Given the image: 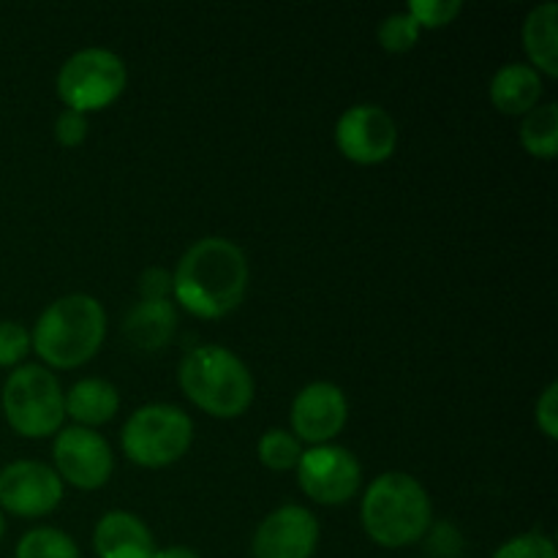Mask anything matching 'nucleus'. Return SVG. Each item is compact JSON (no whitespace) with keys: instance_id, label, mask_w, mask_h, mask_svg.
<instances>
[{"instance_id":"c756f323","label":"nucleus","mask_w":558,"mask_h":558,"mask_svg":"<svg viewBox=\"0 0 558 558\" xmlns=\"http://www.w3.org/2000/svg\"><path fill=\"white\" fill-rule=\"evenodd\" d=\"M0 537H3V510H0Z\"/></svg>"},{"instance_id":"cd10ccee","label":"nucleus","mask_w":558,"mask_h":558,"mask_svg":"<svg viewBox=\"0 0 558 558\" xmlns=\"http://www.w3.org/2000/svg\"><path fill=\"white\" fill-rule=\"evenodd\" d=\"M172 292V276L161 267H150V270L142 272L140 278V294L142 300H167V294Z\"/></svg>"},{"instance_id":"6e6552de","label":"nucleus","mask_w":558,"mask_h":558,"mask_svg":"<svg viewBox=\"0 0 558 558\" xmlns=\"http://www.w3.org/2000/svg\"><path fill=\"white\" fill-rule=\"evenodd\" d=\"M360 461L338 445L311 447L300 456L298 483L308 499L319 501L325 507L347 505L360 490Z\"/></svg>"},{"instance_id":"39448f33","label":"nucleus","mask_w":558,"mask_h":558,"mask_svg":"<svg viewBox=\"0 0 558 558\" xmlns=\"http://www.w3.org/2000/svg\"><path fill=\"white\" fill-rule=\"evenodd\" d=\"M5 423L25 439L52 436L65 420V392L58 376L41 365H22L3 385Z\"/></svg>"},{"instance_id":"a878e982","label":"nucleus","mask_w":558,"mask_h":558,"mask_svg":"<svg viewBox=\"0 0 558 558\" xmlns=\"http://www.w3.org/2000/svg\"><path fill=\"white\" fill-rule=\"evenodd\" d=\"M54 140H58L63 147L82 145V142L87 140V118H85V114L71 112V109L60 112L58 120H54Z\"/></svg>"},{"instance_id":"2eb2a0df","label":"nucleus","mask_w":558,"mask_h":558,"mask_svg":"<svg viewBox=\"0 0 558 558\" xmlns=\"http://www.w3.org/2000/svg\"><path fill=\"white\" fill-rule=\"evenodd\" d=\"M125 338L142 352H158L172 341L178 330V314L169 300H140L125 316Z\"/></svg>"},{"instance_id":"0eeeda50","label":"nucleus","mask_w":558,"mask_h":558,"mask_svg":"<svg viewBox=\"0 0 558 558\" xmlns=\"http://www.w3.org/2000/svg\"><path fill=\"white\" fill-rule=\"evenodd\" d=\"M129 82L125 63L114 52L87 47L71 54L58 71V96L71 112H96L118 101Z\"/></svg>"},{"instance_id":"393cba45","label":"nucleus","mask_w":558,"mask_h":558,"mask_svg":"<svg viewBox=\"0 0 558 558\" xmlns=\"http://www.w3.org/2000/svg\"><path fill=\"white\" fill-rule=\"evenodd\" d=\"M31 352V332L20 322H0V368H14Z\"/></svg>"},{"instance_id":"9d476101","label":"nucleus","mask_w":558,"mask_h":558,"mask_svg":"<svg viewBox=\"0 0 558 558\" xmlns=\"http://www.w3.org/2000/svg\"><path fill=\"white\" fill-rule=\"evenodd\" d=\"M52 456L58 477L80 490H96L112 477V450L107 439L90 428L74 425V428L60 430Z\"/></svg>"},{"instance_id":"f3484780","label":"nucleus","mask_w":558,"mask_h":558,"mask_svg":"<svg viewBox=\"0 0 558 558\" xmlns=\"http://www.w3.org/2000/svg\"><path fill=\"white\" fill-rule=\"evenodd\" d=\"M120 396L118 387L107 379H82L65 392V414L76 420L80 428H96L109 423L118 414Z\"/></svg>"},{"instance_id":"b1692460","label":"nucleus","mask_w":558,"mask_h":558,"mask_svg":"<svg viewBox=\"0 0 558 558\" xmlns=\"http://www.w3.org/2000/svg\"><path fill=\"white\" fill-rule=\"evenodd\" d=\"M494 558H558V554L554 539L545 537L543 532H529L507 539Z\"/></svg>"},{"instance_id":"bb28decb","label":"nucleus","mask_w":558,"mask_h":558,"mask_svg":"<svg viewBox=\"0 0 558 558\" xmlns=\"http://www.w3.org/2000/svg\"><path fill=\"white\" fill-rule=\"evenodd\" d=\"M534 414H537L539 430H543L548 439H556L558 436V385L556 381H550V385L545 387V392L537 401V412Z\"/></svg>"},{"instance_id":"9b49d317","label":"nucleus","mask_w":558,"mask_h":558,"mask_svg":"<svg viewBox=\"0 0 558 558\" xmlns=\"http://www.w3.org/2000/svg\"><path fill=\"white\" fill-rule=\"evenodd\" d=\"M63 499V480L38 461H14L0 472V510L20 518H41Z\"/></svg>"},{"instance_id":"6ab92c4d","label":"nucleus","mask_w":558,"mask_h":558,"mask_svg":"<svg viewBox=\"0 0 558 558\" xmlns=\"http://www.w3.org/2000/svg\"><path fill=\"white\" fill-rule=\"evenodd\" d=\"M521 142L534 158H556L558 153V107L554 101L537 104L521 123Z\"/></svg>"},{"instance_id":"dca6fc26","label":"nucleus","mask_w":558,"mask_h":558,"mask_svg":"<svg viewBox=\"0 0 558 558\" xmlns=\"http://www.w3.org/2000/svg\"><path fill=\"white\" fill-rule=\"evenodd\" d=\"M543 98V80L526 63H507L490 80V101L505 114H526Z\"/></svg>"},{"instance_id":"f8f14e48","label":"nucleus","mask_w":558,"mask_h":558,"mask_svg":"<svg viewBox=\"0 0 558 558\" xmlns=\"http://www.w3.org/2000/svg\"><path fill=\"white\" fill-rule=\"evenodd\" d=\"M319 545V523L314 512L283 505L259 523L251 545L254 558H311Z\"/></svg>"},{"instance_id":"4468645a","label":"nucleus","mask_w":558,"mask_h":558,"mask_svg":"<svg viewBox=\"0 0 558 558\" xmlns=\"http://www.w3.org/2000/svg\"><path fill=\"white\" fill-rule=\"evenodd\" d=\"M93 548L98 558H153L158 550L145 521L123 510L107 512L96 523Z\"/></svg>"},{"instance_id":"a211bd4d","label":"nucleus","mask_w":558,"mask_h":558,"mask_svg":"<svg viewBox=\"0 0 558 558\" xmlns=\"http://www.w3.org/2000/svg\"><path fill=\"white\" fill-rule=\"evenodd\" d=\"M556 20H558V5L550 3L537 5L532 9V14L523 22V47H526L529 60H532V69L543 71L548 76H558V33H556Z\"/></svg>"},{"instance_id":"f257e3e1","label":"nucleus","mask_w":558,"mask_h":558,"mask_svg":"<svg viewBox=\"0 0 558 558\" xmlns=\"http://www.w3.org/2000/svg\"><path fill=\"white\" fill-rule=\"evenodd\" d=\"M248 289V262L227 238H202L180 256L172 292L189 314L221 319L232 314Z\"/></svg>"},{"instance_id":"423d86ee","label":"nucleus","mask_w":558,"mask_h":558,"mask_svg":"<svg viewBox=\"0 0 558 558\" xmlns=\"http://www.w3.org/2000/svg\"><path fill=\"white\" fill-rule=\"evenodd\" d=\"M123 452L131 463L145 469H163L178 463L194 441V423L189 414L169 403L142 407L125 420Z\"/></svg>"},{"instance_id":"4be33fe9","label":"nucleus","mask_w":558,"mask_h":558,"mask_svg":"<svg viewBox=\"0 0 558 558\" xmlns=\"http://www.w3.org/2000/svg\"><path fill=\"white\" fill-rule=\"evenodd\" d=\"M420 33H423V27L414 22V16L407 11H398V14L381 20L379 44L387 52H409L420 41Z\"/></svg>"},{"instance_id":"ddd939ff","label":"nucleus","mask_w":558,"mask_h":558,"mask_svg":"<svg viewBox=\"0 0 558 558\" xmlns=\"http://www.w3.org/2000/svg\"><path fill=\"white\" fill-rule=\"evenodd\" d=\"M347 396L332 381H314V385L303 387L292 401V414H289L292 434L298 436V441H308L314 447L336 439L347 425Z\"/></svg>"},{"instance_id":"7ed1b4c3","label":"nucleus","mask_w":558,"mask_h":558,"mask_svg":"<svg viewBox=\"0 0 558 558\" xmlns=\"http://www.w3.org/2000/svg\"><path fill=\"white\" fill-rule=\"evenodd\" d=\"M363 529L381 548H407L428 534L430 510L428 490L403 472L379 474L363 496Z\"/></svg>"},{"instance_id":"1a4fd4ad","label":"nucleus","mask_w":558,"mask_h":558,"mask_svg":"<svg viewBox=\"0 0 558 558\" xmlns=\"http://www.w3.org/2000/svg\"><path fill=\"white\" fill-rule=\"evenodd\" d=\"M336 145L349 161L363 167L387 161L398 145L396 120L376 104H354L338 118Z\"/></svg>"},{"instance_id":"c85d7f7f","label":"nucleus","mask_w":558,"mask_h":558,"mask_svg":"<svg viewBox=\"0 0 558 558\" xmlns=\"http://www.w3.org/2000/svg\"><path fill=\"white\" fill-rule=\"evenodd\" d=\"M153 558H199V554L191 548H183V545H169V548L156 550V556Z\"/></svg>"},{"instance_id":"f03ea898","label":"nucleus","mask_w":558,"mask_h":558,"mask_svg":"<svg viewBox=\"0 0 558 558\" xmlns=\"http://www.w3.org/2000/svg\"><path fill=\"white\" fill-rule=\"evenodd\" d=\"M107 338L104 305L90 294H65L47 305L31 332V349L52 368H76L96 357Z\"/></svg>"},{"instance_id":"aec40b11","label":"nucleus","mask_w":558,"mask_h":558,"mask_svg":"<svg viewBox=\"0 0 558 558\" xmlns=\"http://www.w3.org/2000/svg\"><path fill=\"white\" fill-rule=\"evenodd\" d=\"M16 558H82L74 539L60 529H33L16 545Z\"/></svg>"},{"instance_id":"20e7f679","label":"nucleus","mask_w":558,"mask_h":558,"mask_svg":"<svg viewBox=\"0 0 558 558\" xmlns=\"http://www.w3.org/2000/svg\"><path fill=\"white\" fill-rule=\"evenodd\" d=\"M180 387L202 412L218 420L240 417L254 401V376L243 360L218 343L191 349L180 363Z\"/></svg>"},{"instance_id":"412c9836","label":"nucleus","mask_w":558,"mask_h":558,"mask_svg":"<svg viewBox=\"0 0 558 558\" xmlns=\"http://www.w3.org/2000/svg\"><path fill=\"white\" fill-rule=\"evenodd\" d=\"M300 456H303V447H300L298 436H294L292 430L272 428L259 439V461L265 463L267 469H272V472L298 469Z\"/></svg>"},{"instance_id":"5701e85b","label":"nucleus","mask_w":558,"mask_h":558,"mask_svg":"<svg viewBox=\"0 0 558 558\" xmlns=\"http://www.w3.org/2000/svg\"><path fill=\"white\" fill-rule=\"evenodd\" d=\"M461 11V0H412L407 5V14H412L420 27H445L456 22Z\"/></svg>"}]
</instances>
